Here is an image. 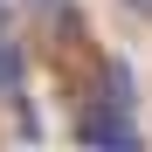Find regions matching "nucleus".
Segmentation results:
<instances>
[{
  "mask_svg": "<svg viewBox=\"0 0 152 152\" xmlns=\"http://www.w3.org/2000/svg\"><path fill=\"white\" fill-rule=\"evenodd\" d=\"M83 138L90 145H132V124L124 118H83Z\"/></svg>",
  "mask_w": 152,
  "mask_h": 152,
  "instance_id": "obj_1",
  "label": "nucleus"
},
{
  "mask_svg": "<svg viewBox=\"0 0 152 152\" xmlns=\"http://www.w3.org/2000/svg\"><path fill=\"white\" fill-rule=\"evenodd\" d=\"M132 7H138V14H152V0H132Z\"/></svg>",
  "mask_w": 152,
  "mask_h": 152,
  "instance_id": "obj_2",
  "label": "nucleus"
}]
</instances>
